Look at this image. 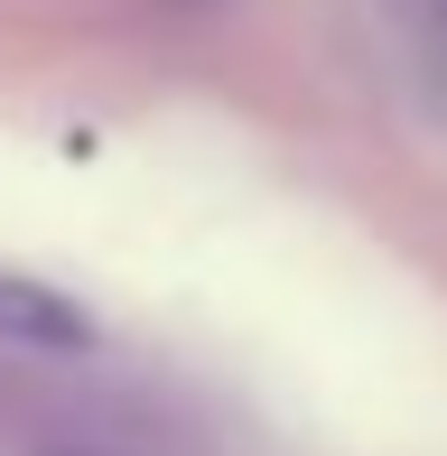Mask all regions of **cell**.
Segmentation results:
<instances>
[{"mask_svg":"<svg viewBox=\"0 0 447 456\" xmlns=\"http://www.w3.org/2000/svg\"><path fill=\"white\" fill-rule=\"evenodd\" d=\"M0 345H28V354H85V345H93V317L66 298V289L0 271Z\"/></svg>","mask_w":447,"mask_h":456,"instance_id":"6da1fadb","label":"cell"}]
</instances>
